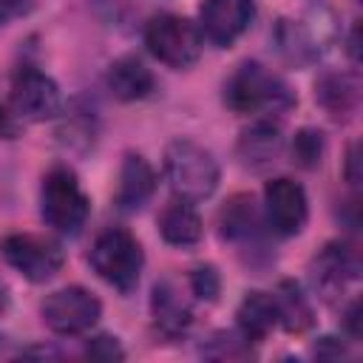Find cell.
<instances>
[{"mask_svg":"<svg viewBox=\"0 0 363 363\" xmlns=\"http://www.w3.org/2000/svg\"><path fill=\"white\" fill-rule=\"evenodd\" d=\"M224 102L235 113H286L295 105L292 88L255 60L241 62L224 82Z\"/></svg>","mask_w":363,"mask_h":363,"instance_id":"1","label":"cell"},{"mask_svg":"<svg viewBox=\"0 0 363 363\" xmlns=\"http://www.w3.org/2000/svg\"><path fill=\"white\" fill-rule=\"evenodd\" d=\"M337 34H340L337 14L323 3H312L301 20L278 23L275 43H278V51L284 54V60H289L295 65H306V62L323 57L337 43Z\"/></svg>","mask_w":363,"mask_h":363,"instance_id":"2","label":"cell"},{"mask_svg":"<svg viewBox=\"0 0 363 363\" xmlns=\"http://www.w3.org/2000/svg\"><path fill=\"white\" fill-rule=\"evenodd\" d=\"M164 176L176 199L204 201L218 187V162L204 145L176 139L164 150Z\"/></svg>","mask_w":363,"mask_h":363,"instance_id":"3","label":"cell"},{"mask_svg":"<svg viewBox=\"0 0 363 363\" xmlns=\"http://www.w3.org/2000/svg\"><path fill=\"white\" fill-rule=\"evenodd\" d=\"M88 261L105 284H111L113 289L128 295L139 284V275L145 267V252L133 233H128L125 227H108L96 235Z\"/></svg>","mask_w":363,"mask_h":363,"instance_id":"4","label":"cell"},{"mask_svg":"<svg viewBox=\"0 0 363 363\" xmlns=\"http://www.w3.org/2000/svg\"><path fill=\"white\" fill-rule=\"evenodd\" d=\"M40 213H43V221L60 235H79V230L88 221L91 201L82 193L74 170L57 164L43 176Z\"/></svg>","mask_w":363,"mask_h":363,"instance_id":"5","label":"cell"},{"mask_svg":"<svg viewBox=\"0 0 363 363\" xmlns=\"http://www.w3.org/2000/svg\"><path fill=\"white\" fill-rule=\"evenodd\" d=\"M145 45L159 62L182 71L201 57L204 40L193 20L182 14H156L145 26Z\"/></svg>","mask_w":363,"mask_h":363,"instance_id":"6","label":"cell"},{"mask_svg":"<svg viewBox=\"0 0 363 363\" xmlns=\"http://www.w3.org/2000/svg\"><path fill=\"white\" fill-rule=\"evenodd\" d=\"M0 255L9 267H14L23 278L43 284L54 278L65 261L62 247L54 238L34 235V233H11L0 241Z\"/></svg>","mask_w":363,"mask_h":363,"instance_id":"7","label":"cell"},{"mask_svg":"<svg viewBox=\"0 0 363 363\" xmlns=\"http://www.w3.org/2000/svg\"><path fill=\"white\" fill-rule=\"evenodd\" d=\"M40 315L57 335H82L99 320L102 303L85 286H62L43 301Z\"/></svg>","mask_w":363,"mask_h":363,"instance_id":"8","label":"cell"},{"mask_svg":"<svg viewBox=\"0 0 363 363\" xmlns=\"http://www.w3.org/2000/svg\"><path fill=\"white\" fill-rule=\"evenodd\" d=\"M309 201L306 190L295 179H272L264 187V221L275 235H298L306 227Z\"/></svg>","mask_w":363,"mask_h":363,"instance_id":"9","label":"cell"},{"mask_svg":"<svg viewBox=\"0 0 363 363\" xmlns=\"http://www.w3.org/2000/svg\"><path fill=\"white\" fill-rule=\"evenodd\" d=\"M11 108L20 119L45 122L62 111V94L48 74L37 68H23L11 82Z\"/></svg>","mask_w":363,"mask_h":363,"instance_id":"10","label":"cell"},{"mask_svg":"<svg viewBox=\"0 0 363 363\" xmlns=\"http://www.w3.org/2000/svg\"><path fill=\"white\" fill-rule=\"evenodd\" d=\"M255 3L252 0H204L199 6V31L216 48L233 45L252 23Z\"/></svg>","mask_w":363,"mask_h":363,"instance_id":"11","label":"cell"},{"mask_svg":"<svg viewBox=\"0 0 363 363\" xmlns=\"http://www.w3.org/2000/svg\"><path fill=\"white\" fill-rule=\"evenodd\" d=\"M264 218L255 207V201L250 196H233L221 216H218V227H221V238L233 241L241 252L247 255H267V244H264ZM250 258V261H252ZM269 258V255H267Z\"/></svg>","mask_w":363,"mask_h":363,"instance_id":"12","label":"cell"},{"mask_svg":"<svg viewBox=\"0 0 363 363\" xmlns=\"http://www.w3.org/2000/svg\"><path fill=\"white\" fill-rule=\"evenodd\" d=\"M309 275H312L315 292H318L323 301L335 303V301H340V295L349 289V284L357 281L360 264H357V255H354L349 247H343V244H326V247L315 255V261H312V267H309Z\"/></svg>","mask_w":363,"mask_h":363,"instance_id":"13","label":"cell"},{"mask_svg":"<svg viewBox=\"0 0 363 363\" xmlns=\"http://www.w3.org/2000/svg\"><path fill=\"white\" fill-rule=\"evenodd\" d=\"M153 190H156V173L147 164V159L139 153H128L119 167V182H116V193H113L116 210H122V213L142 210L150 201Z\"/></svg>","mask_w":363,"mask_h":363,"instance_id":"14","label":"cell"},{"mask_svg":"<svg viewBox=\"0 0 363 363\" xmlns=\"http://www.w3.org/2000/svg\"><path fill=\"white\" fill-rule=\"evenodd\" d=\"M284 153V133L272 122H255L241 130L235 142V156L250 170H264L275 164Z\"/></svg>","mask_w":363,"mask_h":363,"instance_id":"15","label":"cell"},{"mask_svg":"<svg viewBox=\"0 0 363 363\" xmlns=\"http://www.w3.org/2000/svg\"><path fill=\"white\" fill-rule=\"evenodd\" d=\"M150 312H153V320L159 326L162 335L167 337H179L190 329L193 323V312H190V303L182 298L179 286L173 281H159L153 286V298H150Z\"/></svg>","mask_w":363,"mask_h":363,"instance_id":"16","label":"cell"},{"mask_svg":"<svg viewBox=\"0 0 363 363\" xmlns=\"http://www.w3.org/2000/svg\"><path fill=\"white\" fill-rule=\"evenodd\" d=\"M105 82H108V91L122 99V102H136V99H145L153 94L156 88V79L150 74V68L136 60V57H119L111 62L108 74H105Z\"/></svg>","mask_w":363,"mask_h":363,"instance_id":"17","label":"cell"},{"mask_svg":"<svg viewBox=\"0 0 363 363\" xmlns=\"http://www.w3.org/2000/svg\"><path fill=\"white\" fill-rule=\"evenodd\" d=\"M159 233L170 247H193L204 235V224L193 201L176 199L159 216Z\"/></svg>","mask_w":363,"mask_h":363,"instance_id":"18","label":"cell"},{"mask_svg":"<svg viewBox=\"0 0 363 363\" xmlns=\"http://www.w3.org/2000/svg\"><path fill=\"white\" fill-rule=\"evenodd\" d=\"M315 99L323 105V111L332 119H349L357 111L360 99V82L352 74H326L315 85Z\"/></svg>","mask_w":363,"mask_h":363,"instance_id":"19","label":"cell"},{"mask_svg":"<svg viewBox=\"0 0 363 363\" xmlns=\"http://www.w3.org/2000/svg\"><path fill=\"white\" fill-rule=\"evenodd\" d=\"M238 332L250 340V343H261L275 326H278V309H275V298L267 292H247L244 301L238 303Z\"/></svg>","mask_w":363,"mask_h":363,"instance_id":"20","label":"cell"},{"mask_svg":"<svg viewBox=\"0 0 363 363\" xmlns=\"http://www.w3.org/2000/svg\"><path fill=\"white\" fill-rule=\"evenodd\" d=\"M272 298H275V309H278V323L286 332H303L312 323V306L295 281H284L272 292Z\"/></svg>","mask_w":363,"mask_h":363,"instance_id":"21","label":"cell"},{"mask_svg":"<svg viewBox=\"0 0 363 363\" xmlns=\"http://www.w3.org/2000/svg\"><path fill=\"white\" fill-rule=\"evenodd\" d=\"M323 150H326V139L315 128H301L292 139V162L303 170L318 167L323 159Z\"/></svg>","mask_w":363,"mask_h":363,"instance_id":"22","label":"cell"},{"mask_svg":"<svg viewBox=\"0 0 363 363\" xmlns=\"http://www.w3.org/2000/svg\"><path fill=\"white\" fill-rule=\"evenodd\" d=\"M201 354H207L213 360H241V357H250L252 349L241 332H218L210 337V343H207V349H201Z\"/></svg>","mask_w":363,"mask_h":363,"instance_id":"23","label":"cell"},{"mask_svg":"<svg viewBox=\"0 0 363 363\" xmlns=\"http://www.w3.org/2000/svg\"><path fill=\"white\" fill-rule=\"evenodd\" d=\"M218 289H221V278L216 272V267L210 264H201L190 272V292L201 301H216L218 298Z\"/></svg>","mask_w":363,"mask_h":363,"instance_id":"24","label":"cell"},{"mask_svg":"<svg viewBox=\"0 0 363 363\" xmlns=\"http://www.w3.org/2000/svg\"><path fill=\"white\" fill-rule=\"evenodd\" d=\"M88 357H91V360H105V363H111V360H122L125 352H122V346L116 343V337L99 335V337H94V340L88 343Z\"/></svg>","mask_w":363,"mask_h":363,"instance_id":"25","label":"cell"},{"mask_svg":"<svg viewBox=\"0 0 363 363\" xmlns=\"http://www.w3.org/2000/svg\"><path fill=\"white\" fill-rule=\"evenodd\" d=\"M31 9V0H0V26L23 17Z\"/></svg>","mask_w":363,"mask_h":363,"instance_id":"26","label":"cell"},{"mask_svg":"<svg viewBox=\"0 0 363 363\" xmlns=\"http://www.w3.org/2000/svg\"><path fill=\"white\" fill-rule=\"evenodd\" d=\"M360 303L357 301H352L349 306H346V312H343V323H346V329H349V335L352 337H357L360 335Z\"/></svg>","mask_w":363,"mask_h":363,"instance_id":"27","label":"cell"},{"mask_svg":"<svg viewBox=\"0 0 363 363\" xmlns=\"http://www.w3.org/2000/svg\"><path fill=\"white\" fill-rule=\"evenodd\" d=\"M357 162H360L357 159V145H352L349 147V159H346V179H349V184H357V179H360L357 176Z\"/></svg>","mask_w":363,"mask_h":363,"instance_id":"28","label":"cell"},{"mask_svg":"<svg viewBox=\"0 0 363 363\" xmlns=\"http://www.w3.org/2000/svg\"><path fill=\"white\" fill-rule=\"evenodd\" d=\"M357 34H360V26H354V28H352V37H349V45H346V51H349L352 62H357V60H360V40H357Z\"/></svg>","mask_w":363,"mask_h":363,"instance_id":"29","label":"cell"},{"mask_svg":"<svg viewBox=\"0 0 363 363\" xmlns=\"http://www.w3.org/2000/svg\"><path fill=\"white\" fill-rule=\"evenodd\" d=\"M9 309V289L3 286V281H0V315Z\"/></svg>","mask_w":363,"mask_h":363,"instance_id":"30","label":"cell"},{"mask_svg":"<svg viewBox=\"0 0 363 363\" xmlns=\"http://www.w3.org/2000/svg\"><path fill=\"white\" fill-rule=\"evenodd\" d=\"M0 133H11V125H9V113L0 108Z\"/></svg>","mask_w":363,"mask_h":363,"instance_id":"31","label":"cell"}]
</instances>
